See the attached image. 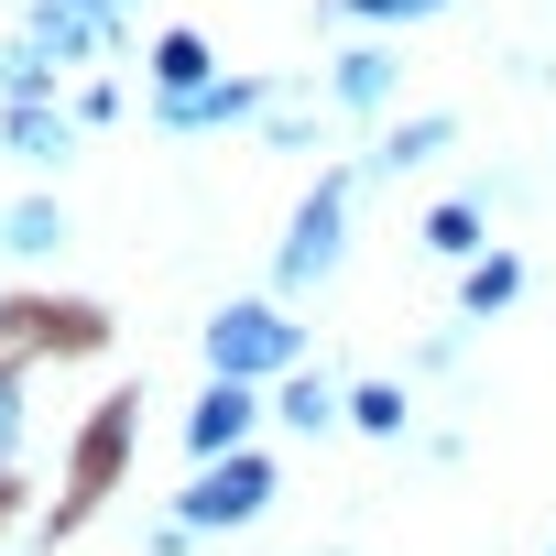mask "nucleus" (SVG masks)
Returning a JSON list of instances; mask_svg holds the SVG:
<instances>
[{
	"instance_id": "39448f33",
	"label": "nucleus",
	"mask_w": 556,
	"mask_h": 556,
	"mask_svg": "<svg viewBox=\"0 0 556 556\" xmlns=\"http://www.w3.org/2000/svg\"><path fill=\"white\" fill-rule=\"evenodd\" d=\"M121 0H23V34L55 55V66H99L110 45H121Z\"/></svg>"
},
{
	"instance_id": "7ed1b4c3",
	"label": "nucleus",
	"mask_w": 556,
	"mask_h": 556,
	"mask_svg": "<svg viewBox=\"0 0 556 556\" xmlns=\"http://www.w3.org/2000/svg\"><path fill=\"white\" fill-rule=\"evenodd\" d=\"M273 513V447H240V458H207L186 491H175V523L207 545V534H240Z\"/></svg>"
},
{
	"instance_id": "ddd939ff",
	"label": "nucleus",
	"mask_w": 556,
	"mask_h": 556,
	"mask_svg": "<svg viewBox=\"0 0 556 556\" xmlns=\"http://www.w3.org/2000/svg\"><path fill=\"white\" fill-rule=\"evenodd\" d=\"M121 458H131V404H99V426H88V447H77V502H99L110 480H121ZM66 502V513H77Z\"/></svg>"
},
{
	"instance_id": "f8f14e48",
	"label": "nucleus",
	"mask_w": 556,
	"mask_h": 556,
	"mask_svg": "<svg viewBox=\"0 0 556 556\" xmlns=\"http://www.w3.org/2000/svg\"><path fill=\"white\" fill-rule=\"evenodd\" d=\"M273 426H295V437H328V426H350V382H328V371L273 382Z\"/></svg>"
},
{
	"instance_id": "6ab92c4d",
	"label": "nucleus",
	"mask_w": 556,
	"mask_h": 556,
	"mask_svg": "<svg viewBox=\"0 0 556 556\" xmlns=\"http://www.w3.org/2000/svg\"><path fill=\"white\" fill-rule=\"evenodd\" d=\"M23 469V361H0V491Z\"/></svg>"
},
{
	"instance_id": "2eb2a0df",
	"label": "nucleus",
	"mask_w": 556,
	"mask_h": 556,
	"mask_svg": "<svg viewBox=\"0 0 556 556\" xmlns=\"http://www.w3.org/2000/svg\"><path fill=\"white\" fill-rule=\"evenodd\" d=\"M0 251H12V262H55L66 251V207L55 197H12V207H0Z\"/></svg>"
},
{
	"instance_id": "f257e3e1",
	"label": "nucleus",
	"mask_w": 556,
	"mask_h": 556,
	"mask_svg": "<svg viewBox=\"0 0 556 556\" xmlns=\"http://www.w3.org/2000/svg\"><path fill=\"white\" fill-rule=\"evenodd\" d=\"M295 371H306V328L285 317V295H229L207 317V382L273 393V382H295Z\"/></svg>"
},
{
	"instance_id": "f03ea898",
	"label": "nucleus",
	"mask_w": 556,
	"mask_h": 556,
	"mask_svg": "<svg viewBox=\"0 0 556 556\" xmlns=\"http://www.w3.org/2000/svg\"><path fill=\"white\" fill-rule=\"evenodd\" d=\"M350 207H361V175H350V164H339V175H317V186L295 197L285 240H273V295H317L328 273L350 262Z\"/></svg>"
},
{
	"instance_id": "9b49d317",
	"label": "nucleus",
	"mask_w": 556,
	"mask_h": 556,
	"mask_svg": "<svg viewBox=\"0 0 556 556\" xmlns=\"http://www.w3.org/2000/svg\"><path fill=\"white\" fill-rule=\"evenodd\" d=\"M447 142H458V110H404V121L371 142V164H361V175H415V164H437Z\"/></svg>"
},
{
	"instance_id": "aec40b11",
	"label": "nucleus",
	"mask_w": 556,
	"mask_h": 556,
	"mask_svg": "<svg viewBox=\"0 0 556 556\" xmlns=\"http://www.w3.org/2000/svg\"><path fill=\"white\" fill-rule=\"evenodd\" d=\"M77 121H88V131H99V121H121V88H110V77H88V88H77Z\"/></svg>"
},
{
	"instance_id": "20e7f679",
	"label": "nucleus",
	"mask_w": 556,
	"mask_h": 556,
	"mask_svg": "<svg viewBox=\"0 0 556 556\" xmlns=\"http://www.w3.org/2000/svg\"><path fill=\"white\" fill-rule=\"evenodd\" d=\"M317 99H328V110H350V121H382V110L404 99V45H393V34H361V45H339Z\"/></svg>"
},
{
	"instance_id": "dca6fc26",
	"label": "nucleus",
	"mask_w": 556,
	"mask_h": 556,
	"mask_svg": "<svg viewBox=\"0 0 556 556\" xmlns=\"http://www.w3.org/2000/svg\"><path fill=\"white\" fill-rule=\"evenodd\" d=\"M66 88V66L34 45V34H12V45H0V110H23V99H55Z\"/></svg>"
},
{
	"instance_id": "4be33fe9",
	"label": "nucleus",
	"mask_w": 556,
	"mask_h": 556,
	"mask_svg": "<svg viewBox=\"0 0 556 556\" xmlns=\"http://www.w3.org/2000/svg\"><path fill=\"white\" fill-rule=\"evenodd\" d=\"M545 556H556V534H545Z\"/></svg>"
},
{
	"instance_id": "423d86ee",
	"label": "nucleus",
	"mask_w": 556,
	"mask_h": 556,
	"mask_svg": "<svg viewBox=\"0 0 556 556\" xmlns=\"http://www.w3.org/2000/svg\"><path fill=\"white\" fill-rule=\"evenodd\" d=\"M251 121H273V88H262V77H207V88H186V99H153V131H175V142H197V131H251Z\"/></svg>"
},
{
	"instance_id": "9d476101",
	"label": "nucleus",
	"mask_w": 556,
	"mask_h": 556,
	"mask_svg": "<svg viewBox=\"0 0 556 556\" xmlns=\"http://www.w3.org/2000/svg\"><path fill=\"white\" fill-rule=\"evenodd\" d=\"M415 240H426V251H437V262H458V273H469V262H491V251H502V240H491V197H437V207H426V218H415Z\"/></svg>"
},
{
	"instance_id": "f3484780",
	"label": "nucleus",
	"mask_w": 556,
	"mask_h": 556,
	"mask_svg": "<svg viewBox=\"0 0 556 556\" xmlns=\"http://www.w3.org/2000/svg\"><path fill=\"white\" fill-rule=\"evenodd\" d=\"M350 426H361V437H382V447H393V437H404V426H415V404H404V382H350Z\"/></svg>"
},
{
	"instance_id": "a211bd4d",
	"label": "nucleus",
	"mask_w": 556,
	"mask_h": 556,
	"mask_svg": "<svg viewBox=\"0 0 556 556\" xmlns=\"http://www.w3.org/2000/svg\"><path fill=\"white\" fill-rule=\"evenodd\" d=\"M339 23H361V34H404V23H437L447 0H328Z\"/></svg>"
},
{
	"instance_id": "4468645a",
	"label": "nucleus",
	"mask_w": 556,
	"mask_h": 556,
	"mask_svg": "<svg viewBox=\"0 0 556 556\" xmlns=\"http://www.w3.org/2000/svg\"><path fill=\"white\" fill-rule=\"evenodd\" d=\"M502 306H523V251H491V262L458 273V317H469V328H491Z\"/></svg>"
},
{
	"instance_id": "412c9836",
	"label": "nucleus",
	"mask_w": 556,
	"mask_h": 556,
	"mask_svg": "<svg viewBox=\"0 0 556 556\" xmlns=\"http://www.w3.org/2000/svg\"><path fill=\"white\" fill-rule=\"evenodd\" d=\"M121 12H142V0H121Z\"/></svg>"
},
{
	"instance_id": "6e6552de",
	"label": "nucleus",
	"mask_w": 556,
	"mask_h": 556,
	"mask_svg": "<svg viewBox=\"0 0 556 556\" xmlns=\"http://www.w3.org/2000/svg\"><path fill=\"white\" fill-rule=\"evenodd\" d=\"M77 99H23V110H0V153L12 164H34V175H55L66 153H77Z\"/></svg>"
},
{
	"instance_id": "0eeeda50",
	"label": "nucleus",
	"mask_w": 556,
	"mask_h": 556,
	"mask_svg": "<svg viewBox=\"0 0 556 556\" xmlns=\"http://www.w3.org/2000/svg\"><path fill=\"white\" fill-rule=\"evenodd\" d=\"M262 415H273V404H262L251 382H207V393L186 404V458L207 469V458H240V447H262Z\"/></svg>"
},
{
	"instance_id": "1a4fd4ad",
	"label": "nucleus",
	"mask_w": 556,
	"mask_h": 556,
	"mask_svg": "<svg viewBox=\"0 0 556 556\" xmlns=\"http://www.w3.org/2000/svg\"><path fill=\"white\" fill-rule=\"evenodd\" d=\"M207 77H229V66H218V45H207L197 23H164V34L142 45V88H153V99H186V88H207Z\"/></svg>"
}]
</instances>
